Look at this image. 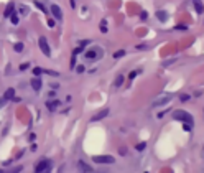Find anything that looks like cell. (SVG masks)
Masks as SVG:
<instances>
[{"mask_svg":"<svg viewBox=\"0 0 204 173\" xmlns=\"http://www.w3.org/2000/svg\"><path fill=\"white\" fill-rule=\"evenodd\" d=\"M173 119L179 122H184V124H189V126H194V117L189 112H186V110H181V109L173 110Z\"/></svg>","mask_w":204,"mask_h":173,"instance_id":"6da1fadb","label":"cell"},{"mask_svg":"<svg viewBox=\"0 0 204 173\" xmlns=\"http://www.w3.org/2000/svg\"><path fill=\"white\" fill-rule=\"evenodd\" d=\"M20 12H22V13H26L28 10H26V7H20Z\"/></svg>","mask_w":204,"mask_h":173,"instance_id":"f35d334b","label":"cell"},{"mask_svg":"<svg viewBox=\"0 0 204 173\" xmlns=\"http://www.w3.org/2000/svg\"><path fill=\"white\" fill-rule=\"evenodd\" d=\"M28 68H30V63H23V64H20V71H26Z\"/></svg>","mask_w":204,"mask_h":173,"instance_id":"f546056e","label":"cell"},{"mask_svg":"<svg viewBox=\"0 0 204 173\" xmlns=\"http://www.w3.org/2000/svg\"><path fill=\"white\" fill-rule=\"evenodd\" d=\"M5 102H7V99L0 97V107H3V105H5Z\"/></svg>","mask_w":204,"mask_h":173,"instance_id":"d590c367","label":"cell"},{"mask_svg":"<svg viewBox=\"0 0 204 173\" xmlns=\"http://www.w3.org/2000/svg\"><path fill=\"white\" fill-rule=\"evenodd\" d=\"M50 167H53L51 160H48V158H41V160L36 163V167H35V173H43L45 170H48Z\"/></svg>","mask_w":204,"mask_h":173,"instance_id":"3957f363","label":"cell"},{"mask_svg":"<svg viewBox=\"0 0 204 173\" xmlns=\"http://www.w3.org/2000/svg\"><path fill=\"white\" fill-rule=\"evenodd\" d=\"M69 2H71V7L74 8V7H76V0H69Z\"/></svg>","mask_w":204,"mask_h":173,"instance_id":"60d3db41","label":"cell"},{"mask_svg":"<svg viewBox=\"0 0 204 173\" xmlns=\"http://www.w3.org/2000/svg\"><path fill=\"white\" fill-rule=\"evenodd\" d=\"M107 115H109V109L106 107V109L99 110L96 115H92V117H91V122H99V121H102V119H106Z\"/></svg>","mask_w":204,"mask_h":173,"instance_id":"52a82bcc","label":"cell"},{"mask_svg":"<svg viewBox=\"0 0 204 173\" xmlns=\"http://www.w3.org/2000/svg\"><path fill=\"white\" fill-rule=\"evenodd\" d=\"M183 129H184V130H186V132H191L193 126H189V124H184V126H183Z\"/></svg>","mask_w":204,"mask_h":173,"instance_id":"d6a6232c","label":"cell"},{"mask_svg":"<svg viewBox=\"0 0 204 173\" xmlns=\"http://www.w3.org/2000/svg\"><path fill=\"white\" fill-rule=\"evenodd\" d=\"M33 74H35V78H40L43 74V68H33Z\"/></svg>","mask_w":204,"mask_h":173,"instance_id":"ffe728a7","label":"cell"},{"mask_svg":"<svg viewBox=\"0 0 204 173\" xmlns=\"http://www.w3.org/2000/svg\"><path fill=\"white\" fill-rule=\"evenodd\" d=\"M174 61H176V60H168V61H165V63H163V66H165V68H166V66H170V64H173V63H174Z\"/></svg>","mask_w":204,"mask_h":173,"instance_id":"1f68e13d","label":"cell"},{"mask_svg":"<svg viewBox=\"0 0 204 173\" xmlns=\"http://www.w3.org/2000/svg\"><path fill=\"white\" fill-rule=\"evenodd\" d=\"M78 168H79V171H81V173H94L92 168L89 167L87 163H84L82 160H79V162H78Z\"/></svg>","mask_w":204,"mask_h":173,"instance_id":"9c48e42d","label":"cell"},{"mask_svg":"<svg viewBox=\"0 0 204 173\" xmlns=\"http://www.w3.org/2000/svg\"><path fill=\"white\" fill-rule=\"evenodd\" d=\"M13 50H15L17 53L23 51V43H15V46H13Z\"/></svg>","mask_w":204,"mask_h":173,"instance_id":"d4e9b609","label":"cell"},{"mask_svg":"<svg viewBox=\"0 0 204 173\" xmlns=\"http://www.w3.org/2000/svg\"><path fill=\"white\" fill-rule=\"evenodd\" d=\"M76 58H78V55L73 53V56H71V69H74V66H76Z\"/></svg>","mask_w":204,"mask_h":173,"instance_id":"83f0119b","label":"cell"},{"mask_svg":"<svg viewBox=\"0 0 204 173\" xmlns=\"http://www.w3.org/2000/svg\"><path fill=\"white\" fill-rule=\"evenodd\" d=\"M135 48H137V50H145V48H146V45H137Z\"/></svg>","mask_w":204,"mask_h":173,"instance_id":"74e56055","label":"cell"},{"mask_svg":"<svg viewBox=\"0 0 204 173\" xmlns=\"http://www.w3.org/2000/svg\"><path fill=\"white\" fill-rule=\"evenodd\" d=\"M35 5H36L38 8H40V10H43V13H48V10H46V7H45L43 3L40 2V0H35Z\"/></svg>","mask_w":204,"mask_h":173,"instance_id":"d6986e66","label":"cell"},{"mask_svg":"<svg viewBox=\"0 0 204 173\" xmlns=\"http://www.w3.org/2000/svg\"><path fill=\"white\" fill-rule=\"evenodd\" d=\"M174 97L173 94H168V96H163V97L153 101V107H160V105H166L168 102H171V99Z\"/></svg>","mask_w":204,"mask_h":173,"instance_id":"8992f818","label":"cell"},{"mask_svg":"<svg viewBox=\"0 0 204 173\" xmlns=\"http://www.w3.org/2000/svg\"><path fill=\"white\" fill-rule=\"evenodd\" d=\"M22 170H23V167H22V165H18V167H15V168H12V170H8V171H3V170H2V171H0V173H20Z\"/></svg>","mask_w":204,"mask_h":173,"instance_id":"ac0fdd59","label":"cell"},{"mask_svg":"<svg viewBox=\"0 0 204 173\" xmlns=\"http://www.w3.org/2000/svg\"><path fill=\"white\" fill-rule=\"evenodd\" d=\"M41 86H43V83H41V79H40V78H33V79H31V88L35 89L36 93L41 89Z\"/></svg>","mask_w":204,"mask_h":173,"instance_id":"8fae6325","label":"cell"},{"mask_svg":"<svg viewBox=\"0 0 204 173\" xmlns=\"http://www.w3.org/2000/svg\"><path fill=\"white\" fill-rule=\"evenodd\" d=\"M3 99H7V101H13V99H15V89H13V88H8L7 91H5V94H3Z\"/></svg>","mask_w":204,"mask_h":173,"instance_id":"4fadbf2b","label":"cell"},{"mask_svg":"<svg viewBox=\"0 0 204 173\" xmlns=\"http://www.w3.org/2000/svg\"><path fill=\"white\" fill-rule=\"evenodd\" d=\"M191 99V96L189 94H179V101H183V102H186V101Z\"/></svg>","mask_w":204,"mask_h":173,"instance_id":"484cf974","label":"cell"},{"mask_svg":"<svg viewBox=\"0 0 204 173\" xmlns=\"http://www.w3.org/2000/svg\"><path fill=\"white\" fill-rule=\"evenodd\" d=\"M146 18H148V13H146V10H142V12H140V20L145 22Z\"/></svg>","mask_w":204,"mask_h":173,"instance_id":"f1b7e54d","label":"cell"},{"mask_svg":"<svg viewBox=\"0 0 204 173\" xmlns=\"http://www.w3.org/2000/svg\"><path fill=\"white\" fill-rule=\"evenodd\" d=\"M84 56L87 60H97V58H102V50L101 48H92V50H87L84 53Z\"/></svg>","mask_w":204,"mask_h":173,"instance_id":"5b68a950","label":"cell"},{"mask_svg":"<svg viewBox=\"0 0 204 173\" xmlns=\"http://www.w3.org/2000/svg\"><path fill=\"white\" fill-rule=\"evenodd\" d=\"M124 55H127V51H125V50H117L112 56H114V60H118V58H122Z\"/></svg>","mask_w":204,"mask_h":173,"instance_id":"e0dca14e","label":"cell"},{"mask_svg":"<svg viewBox=\"0 0 204 173\" xmlns=\"http://www.w3.org/2000/svg\"><path fill=\"white\" fill-rule=\"evenodd\" d=\"M156 18H158L161 23H165V22L168 20V13L165 12V10H158V12H156Z\"/></svg>","mask_w":204,"mask_h":173,"instance_id":"5bb4252c","label":"cell"},{"mask_svg":"<svg viewBox=\"0 0 204 173\" xmlns=\"http://www.w3.org/2000/svg\"><path fill=\"white\" fill-rule=\"evenodd\" d=\"M50 12H51V15H53L56 20H63V10H61L58 5H51Z\"/></svg>","mask_w":204,"mask_h":173,"instance_id":"ba28073f","label":"cell"},{"mask_svg":"<svg viewBox=\"0 0 204 173\" xmlns=\"http://www.w3.org/2000/svg\"><path fill=\"white\" fill-rule=\"evenodd\" d=\"M43 73L50 74V76H56V78H58V76H59V73H58V71H48V69H43Z\"/></svg>","mask_w":204,"mask_h":173,"instance_id":"4316f807","label":"cell"},{"mask_svg":"<svg viewBox=\"0 0 204 173\" xmlns=\"http://www.w3.org/2000/svg\"><path fill=\"white\" fill-rule=\"evenodd\" d=\"M76 71H78V73H84V66H82V64H79L78 68H76Z\"/></svg>","mask_w":204,"mask_h":173,"instance_id":"e575fe53","label":"cell"},{"mask_svg":"<svg viewBox=\"0 0 204 173\" xmlns=\"http://www.w3.org/2000/svg\"><path fill=\"white\" fill-rule=\"evenodd\" d=\"M10 20L13 25H18V22H20V17H18V13H13V15L10 17Z\"/></svg>","mask_w":204,"mask_h":173,"instance_id":"44dd1931","label":"cell"},{"mask_svg":"<svg viewBox=\"0 0 204 173\" xmlns=\"http://www.w3.org/2000/svg\"><path fill=\"white\" fill-rule=\"evenodd\" d=\"M48 27H54V20H53V18H50V20H48Z\"/></svg>","mask_w":204,"mask_h":173,"instance_id":"8d00e7d4","label":"cell"},{"mask_svg":"<svg viewBox=\"0 0 204 173\" xmlns=\"http://www.w3.org/2000/svg\"><path fill=\"white\" fill-rule=\"evenodd\" d=\"M38 46H40V50L43 51V55H45L46 58L51 56V48H50L48 40H46L45 36H40V40H38Z\"/></svg>","mask_w":204,"mask_h":173,"instance_id":"277c9868","label":"cell"},{"mask_svg":"<svg viewBox=\"0 0 204 173\" xmlns=\"http://www.w3.org/2000/svg\"><path fill=\"white\" fill-rule=\"evenodd\" d=\"M36 148H38V145H36V143H33V145H31V152H35Z\"/></svg>","mask_w":204,"mask_h":173,"instance_id":"ab89813d","label":"cell"},{"mask_svg":"<svg viewBox=\"0 0 204 173\" xmlns=\"http://www.w3.org/2000/svg\"><path fill=\"white\" fill-rule=\"evenodd\" d=\"M137 150H138V152H143L145 150V148H146V142H140V143H137Z\"/></svg>","mask_w":204,"mask_h":173,"instance_id":"7402d4cb","label":"cell"},{"mask_svg":"<svg viewBox=\"0 0 204 173\" xmlns=\"http://www.w3.org/2000/svg\"><path fill=\"white\" fill-rule=\"evenodd\" d=\"M92 160L96 163H101V165H112V163H115V158L112 155H94Z\"/></svg>","mask_w":204,"mask_h":173,"instance_id":"7a4b0ae2","label":"cell"},{"mask_svg":"<svg viewBox=\"0 0 204 173\" xmlns=\"http://www.w3.org/2000/svg\"><path fill=\"white\" fill-rule=\"evenodd\" d=\"M170 109H166V110H161V112H158V117L161 119V117H165V115H166V112H168Z\"/></svg>","mask_w":204,"mask_h":173,"instance_id":"836d02e7","label":"cell"},{"mask_svg":"<svg viewBox=\"0 0 204 173\" xmlns=\"http://www.w3.org/2000/svg\"><path fill=\"white\" fill-rule=\"evenodd\" d=\"M193 5H194V8H196V12L199 13V15L204 13V5H202L201 0H193Z\"/></svg>","mask_w":204,"mask_h":173,"instance_id":"7c38bea8","label":"cell"},{"mask_svg":"<svg viewBox=\"0 0 204 173\" xmlns=\"http://www.w3.org/2000/svg\"><path fill=\"white\" fill-rule=\"evenodd\" d=\"M145 173H148V171H145Z\"/></svg>","mask_w":204,"mask_h":173,"instance_id":"b9f144b4","label":"cell"},{"mask_svg":"<svg viewBox=\"0 0 204 173\" xmlns=\"http://www.w3.org/2000/svg\"><path fill=\"white\" fill-rule=\"evenodd\" d=\"M13 13H15V3H13V2H10V3H8V5L5 7V12H3V17H5V18H10V17L13 15Z\"/></svg>","mask_w":204,"mask_h":173,"instance_id":"30bf717a","label":"cell"},{"mask_svg":"<svg viewBox=\"0 0 204 173\" xmlns=\"http://www.w3.org/2000/svg\"><path fill=\"white\" fill-rule=\"evenodd\" d=\"M124 81H125L124 74H118L117 78H115V81H114V86H115V88H120V86L124 84Z\"/></svg>","mask_w":204,"mask_h":173,"instance_id":"2e32d148","label":"cell"},{"mask_svg":"<svg viewBox=\"0 0 204 173\" xmlns=\"http://www.w3.org/2000/svg\"><path fill=\"white\" fill-rule=\"evenodd\" d=\"M59 105H61L59 101H48V102H46V107H48L50 110H54L56 107H59Z\"/></svg>","mask_w":204,"mask_h":173,"instance_id":"9a60e30c","label":"cell"},{"mask_svg":"<svg viewBox=\"0 0 204 173\" xmlns=\"http://www.w3.org/2000/svg\"><path fill=\"white\" fill-rule=\"evenodd\" d=\"M174 28H176V30H183V31H186V30H188V27H186V25H176Z\"/></svg>","mask_w":204,"mask_h":173,"instance_id":"4dcf8cb0","label":"cell"},{"mask_svg":"<svg viewBox=\"0 0 204 173\" xmlns=\"http://www.w3.org/2000/svg\"><path fill=\"white\" fill-rule=\"evenodd\" d=\"M101 31L102 33H107V20H102L101 22Z\"/></svg>","mask_w":204,"mask_h":173,"instance_id":"cb8c5ba5","label":"cell"},{"mask_svg":"<svg viewBox=\"0 0 204 173\" xmlns=\"http://www.w3.org/2000/svg\"><path fill=\"white\" fill-rule=\"evenodd\" d=\"M140 73H142V69H135V71H132V73L129 74V79H135Z\"/></svg>","mask_w":204,"mask_h":173,"instance_id":"603a6c76","label":"cell"}]
</instances>
